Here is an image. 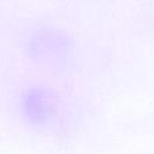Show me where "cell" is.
Segmentation results:
<instances>
[{
  "mask_svg": "<svg viewBox=\"0 0 154 154\" xmlns=\"http://www.w3.org/2000/svg\"><path fill=\"white\" fill-rule=\"evenodd\" d=\"M20 109L30 122H43L51 112L49 97L42 89L30 88L20 97Z\"/></svg>",
  "mask_w": 154,
  "mask_h": 154,
  "instance_id": "1",
  "label": "cell"
}]
</instances>
